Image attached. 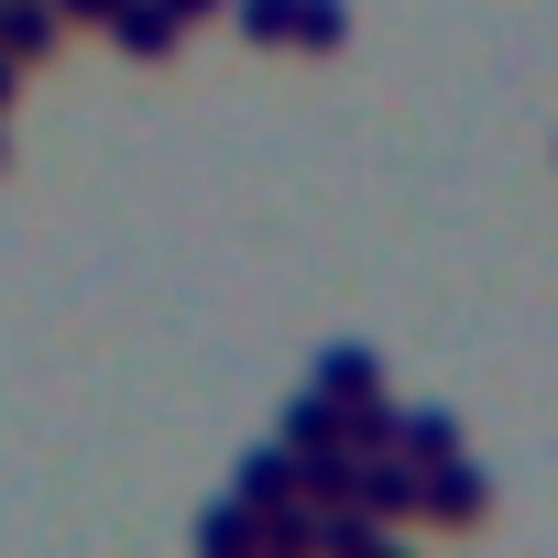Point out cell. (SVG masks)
I'll use <instances>...</instances> for the list:
<instances>
[{
    "label": "cell",
    "mask_w": 558,
    "mask_h": 558,
    "mask_svg": "<svg viewBox=\"0 0 558 558\" xmlns=\"http://www.w3.org/2000/svg\"><path fill=\"white\" fill-rule=\"evenodd\" d=\"M56 45V12L45 0H12V12H0V56H45Z\"/></svg>",
    "instance_id": "cell-2"
},
{
    "label": "cell",
    "mask_w": 558,
    "mask_h": 558,
    "mask_svg": "<svg viewBox=\"0 0 558 558\" xmlns=\"http://www.w3.org/2000/svg\"><path fill=\"white\" fill-rule=\"evenodd\" d=\"M175 12H208V0H175Z\"/></svg>",
    "instance_id": "cell-5"
},
{
    "label": "cell",
    "mask_w": 558,
    "mask_h": 558,
    "mask_svg": "<svg viewBox=\"0 0 558 558\" xmlns=\"http://www.w3.org/2000/svg\"><path fill=\"white\" fill-rule=\"evenodd\" d=\"M110 23H121V45H132V56H165V45H175V0H121Z\"/></svg>",
    "instance_id": "cell-1"
},
{
    "label": "cell",
    "mask_w": 558,
    "mask_h": 558,
    "mask_svg": "<svg viewBox=\"0 0 558 558\" xmlns=\"http://www.w3.org/2000/svg\"><path fill=\"white\" fill-rule=\"evenodd\" d=\"M471 514H482V493H471L460 460H449V482H438V525H471Z\"/></svg>",
    "instance_id": "cell-3"
},
{
    "label": "cell",
    "mask_w": 558,
    "mask_h": 558,
    "mask_svg": "<svg viewBox=\"0 0 558 558\" xmlns=\"http://www.w3.org/2000/svg\"><path fill=\"white\" fill-rule=\"evenodd\" d=\"M0 88H12V66H0Z\"/></svg>",
    "instance_id": "cell-6"
},
{
    "label": "cell",
    "mask_w": 558,
    "mask_h": 558,
    "mask_svg": "<svg viewBox=\"0 0 558 558\" xmlns=\"http://www.w3.org/2000/svg\"><path fill=\"white\" fill-rule=\"evenodd\" d=\"M56 12H121V0H56Z\"/></svg>",
    "instance_id": "cell-4"
}]
</instances>
